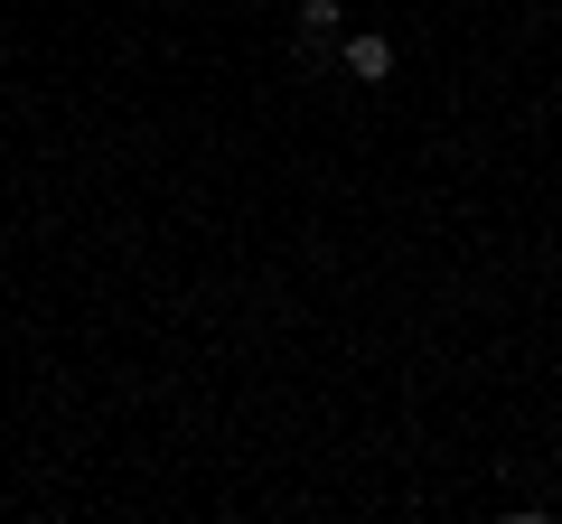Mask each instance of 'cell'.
Returning a JSON list of instances; mask_svg holds the SVG:
<instances>
[{
  "mask_svg": "<svg viewBox=\"0 0 562 524\" xmlns=\"http://www.w3.org/2000/svg\"><path fill=\"white\" fill-rule=\"evenodd\" d=\"M347 76H357V84H384V76H394V38L357 29V38H347Z\"/></svg>",
  "mask_w": 562,
  "mask_h": 524,
  "instance_id": "obj_1",
  "label": "cell"
},
{
  "mask_svg": "<svg viewBox=\"0 0 562 524\" xmlns=\"http://www.w3.org/2000/svg\"><path fill=\"white\" fill-rule=\"evenodd\" d=\"M338 20H347V0H301V38H310V47L338 38Z\"/></svg>",
  "mask_w": 562,
  "mask_h": 524,
  "instance_id": "obj_2",
  "label": "cell"
}]
</instances>
